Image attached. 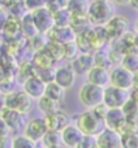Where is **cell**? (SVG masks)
I'll use <instances>...</instances> for the list:
<instances>
[{
	"label": "cell",
	"instance_id": "obj_28",
	"mask_svg": "<svg viewBox=\"0 0 138 148\" xmlns=\"http://www.w3.org/2000/svg\"><path fill=\"white\" fill-rule=\"evenodd\" d=\"M120 65L127 69L132 73L138 72V53H127L122 56V59L120 61Z\"/></svg>",
	"mask_w": 138,
	"mask_h": 148
},
{
	"label": "cell",
	"instance_id": "obj_2",
	"mask_svg": "<svg viewBox=\"0 0 138 148\" xmlns=\"http://www.w3.org/2000/svg\"><path fill=\"white\" fill-rule=\"evenodd\" d=\"M75 125L81 130L83 135L89 136H97L105 127L104 120L99 118L93 109H88L79 113L75 118Z\"/></svg>",
	"mask_w": 138,
	"mask_h": 148
},
{
	"label": "cell",
	"instance_id": "obj_17",
	"mask_svg": "<svg viewBox=\"0 0 138 148\" xmlns=\"http://www.w3.org/2000/svg\"><path fill=\"white\" fill-rule=\"evenodd\" d=\"M70 64L77 75H87V72L95 66L92 53H79L78 56L73 59Z\"/></svg>",
	"mask_w": 138,
	"mask_h": 148
},
{
	"label": "cell",
	"instance_id": "obj_48",
	"mask_svg": "<svg viewBox=\"0 0 138 148\" xmlns=\"http://www.w3.org/2000/svg\"><path fill=\"white\" fill-rule=\"evenodd\" d=\"M94 148H99V147H98V146H95V147H94Z\"/></svg>",
	"mask_w": 138,
	"mask_h": 148
},
{
	"label": "cell",
	"instance_id": "obj_25",
	"mask_svg": "<svg viewBox=\"0 0 138 148\" xmlns=\"http://www.w3.org/2000/svg\"><path fill=\"white\" fill-rule=\"evenodd\" d=\"M65 93H66V89L62 88L59 83H56L55 81H51V82H48L46 86H45V93L44 96L49 97L54 100H57V102L62 103L64 99H65Z\"/></svg>",
	"mask_w": 138,
	"mask_h": 148
},
{
	"label": "cell",
	"instance_id": "obj_37",
	"mask_svg": "<svg viewBox=\"0 0 138 148\" xmlns=\"http://www.w3.org/2000/svg\"><path fill=\"white\" fill-rule=\"evenodd\" d=\"M25 6L27 9L28 12H33L36 10L45 8L46 5V0H23Z\"/></svg>",
	"mask_w": 138,
	"mask_h": 148
},
{
	"label": "cell",
	"instance_id": "obj_10",
	"mask_svg": "<svg viewBox=\"0 0 138 148\" xmlns=\"http://www.w3.org/2000/svg\"><path fill=\"white\" fill-rule=\"evenodd\" d=\"M32 17H33V22L36 25L37 31L40 34H46L55 26L54 15L46 8H42L33 11L32 12Z\"/></svg>",
	"mask_w": 138,
	"mask_h": 148
},
{
	"label": "cell",
	"instance_id": "obj_7",
	"mask_svg": "<svg viewBox=\"0 0 138 148\" xmlns=\"http://www.w3.org/2000/svg\"><path fill=\"white\" fill-rule=\"evenodd\" d=\"M104 27L107 29L110 42H114L120 39L121 37L128 32L130 22H128V18L122 16V15H115Z\"/></svg>",
	"mask_w": 138,
	"mask_h": 148
},
{
	"label": "cell",
	"instance_id": "obj_45",
	"mask_svg": "<svg viewBox=\"0 0 138 148\" xmlns=\"http://www.w3.org/2000/svg\"><path fill=\"white\" fill-rule=\"evenodd\" d=\"M133 88L138 89V72L135 73V78H133Z\"/></svg>",
	"mask_w": 138,
	"mask_h": 148
},
{
	"label": "cell",
	"instance_id": "obj_29",
	"mask_svg": "<svg viewBox=\"0 0 138 148\" xmlns=\"http://www.w3.org/2000/svg\"><path fill=\"white\" fill-rule=\"evenodd\" d=\"M122 148H138V129L127 130L121 134Z\"/></svg>",
	"mask_w": 138,
	"mask_h": 148
},
{
	"label": "cell",
	"instance_id": "obj_4",
	"mask_svg": "<svg viewBox=\"0 0 138 148\" xmlns=\"http://www.w3.org/2000/svg\"><path fill=\"white\" fill-rule=\"evenodd\" d=\"M4 108L17 110L27 115L33 108V99L23 89L17 92H10L4 98Z\"/></svg>",
	"mask_w": 138,
	"mask_h": 148
},
{
	"label": "cell",
	"instance_id": "obj_20",
	"mask_svg": "<svg viewBox=\"0 0 138 148\" xmlns=\"http://www.w3.org/2000/svg\"><path fill=\"white\" fill-rule=\"evenodd\" d=\"M122 110L127 121V130L138 129V104L135 99L130 98Z\"/></svg>",
	"mask_w": 138,
	"mask_h": 148
},
{
	"label": "cell",
	"instance_id": "obj_15",
	"mask_svg": "<svg viewBox=\"0 0 138 148\" xmlns=\"http://www.w3.org/2000/svg\"><path fill=\"white\" fill-rule=\"evenodd\" d=\"M45 86H46V83L37 75H34L22 83V89L33 100H38L39 98L44 96Z\"/></svg>",
	"mask_w": 138,
	"mask_h": 148
},
{
	"label": "cell",
	"instance_id": "obj_22",
	"mask_svg": "<svg viewBox=\"0 0 138 148\" xmlns=\"http://www.w3.org/2000/svg\"><path fill=\"white\" fill-rule=\"evenodd\" d=\"M53 58L49 55L45 49H42L38 51H34L33 59H32V64L34 65L36 69L38 70H43V69H53V64H54Z\"/></svg>",
	"mask_w": 138,
	"mask_h": 148
},
{
	"label": "cell",
	"instance_id": "obj_41",
	"mask_svg": "<svg viewBox=\"0 0 138 148\" xmlns=\"http://www.w3.org/2000/svg\"><path fill=\"white\" fill-rule=\"evenodd\" d=\"M131 98L135 99L136 102H137V104H138V89L132 88V91H131Z\"/></svg>",
	"mask_w": 138,
	"mask_h": 148
},
{
	"label": "cell",
	"instance_id": "obj_36",
	"mask_svg": "<svg viewBox=\"0 0 138 148\" xmlns=\"http://www.w3.org/2000/svg\"><path fill=\"white\" fill-rule=\"evenodd\" d=\"M45 8L50 12L55 14L57 11H60V10H64L67 8V0H46Z\"/></svg>",
	"mask_w": 138,
	"mask_h": 148
},
{
	"label": "cell",
	"instance_id": "obj_24",
	"mask_svg": "<svg viewBox=\"0 0 138 148\" xmlns=\"http://www.w3.org/2000/svg\"><path fill=\"white\" fill-rule=\"evenodd\" d=\"M37 107H38V109L40 110V113H43L44 115L62 110L60 102L51 99V98L46 97V96H43L42 98H39L38 100H37Z\"/></svg>",
	"mask_w": 138,
	"mask_h": 148
},
{
	"label": "cell",
	"instance_id": "obj_33",
	"mask_svg": "<svg viewBox=\"0 0 138 148\" xmlns=\"http://www.w3.org/2000/svg\"><path fill=\"white\" fill-rule=\"evenodd\" d=\"M54 15V23L57 27H68L70 26V22H71V14L68 12L67 9H64V10H60L57 11Z\"/></svg>",
	"mask_w": 138,
	"mask_h": 148
},
{
	"label": "cell",
	"instance_id": "obj_32",
	"mask_svg": "<svg viewBox=\"0 0 138 148\" xmlns=\"http://www.w3.org/2000/svg\"><path fill=\"white\" fill-rule=\"evenodd\" d=\"M44 49L49 53V55L53 58L54 61H59V60L64 59V47H62V44L49 40Z\"/></svg>",
	"mask_w": 138,
	"mask_h": 148
},
{
	"label": "cell",
	"instance_id": "obj_35",
	"mask_svg": "<svg viewBox=\"0 0 138 148\" xmlns=\"http://www.w3.org/2000/svg\"><path fill=\"white\" fill-rule=\"evenodd\" d=\"M12 148H37V143L23 134L16 135L12 138Z\"/></svg>",
	"mask_w": 138,
	"mask_h": 148
},
{
	"label": "cell",
	"instance_id": "obj_8",
	"mask_svg": "<svg viewBox=\"0 0 138 148\" xmlns=\"http://www.w3.org/2000/svg\"><path fill=\"white\" fill-rule=\"evenodd\" d=\"M48 131L49 130L46 127L44 118H33L32 120L27 121L23 130V135L36 143H40Z\"/></svg>",
	"mask_w": 138,
	"mask_h": 148
},
{
	"label": "cell",
	"instance_id": "obj_21",
	"mask_svg": "<svg viewBox=\"0 0 138 148\" xmlns=\"http://www.w3.org/2000/svg\"><path fill=\"white\" fill-rule=\"evenodd\" d=\"M3 32L5 36L10 37V38H16L18 34L22 32L21 28V18L16 16H10L4 21L3 25Z\"/></svg>",
	"mask_w": 138,
	"mask_h": 148
},
{
	"label": "cell",
	"instance_id": "obj_27",
	"mask_svg": "<svg viewBox=\"0 0 138 148\" xmlns=\"http://www.w3.org/2000/svg\"><path fill=\"white\" fill-rule=\"evenodd\" d=\"M91 22L87 16H72L71 17V22H70V27L72 31L77 34H81L83 32H86L91 28Z\"/></svg>",
	"mask_w": 138,
	"mask_h": 148
},
{
	"label": "cell",
	"instance_id": "obj_6",
	"mask_svg": "<svg viewBox=\"0 0 138 148\" xmlns=\"http://www.w3.org/2000/svg\"><path fill=\"white\" fill-rule=\"evenodd\" d=\"M133 78L135 73L130 72L127 69L121 65H116L110 69V84L122 89L133 88Z\"/></svg>",
	"mask_w": 138,
	"mask_h": 148
},
{
	"label": "cell",
	"instance_id": "obj_14",
	"mask_svg": "<svg viewBox=\"0 0 138 148\" xmlns=\"http://www.w3.org/2000/svg\"><path fill=\"white\" fill-rule=\"evenodd\" d=\"M44 120L48 130L55 132H61L68 125H71V118L64 110H59V112L44 115Z\"/></svg>",
	"mask_w": 138,
	"mask_h": 148
},
{
	"label": "cell",
	"instance_id": "obj_47",
	"mask_svg": "<svg viewBox=\"0 0 138 148\" xmlns=\"http://www.w3.org/2000/svg\"><path fill=\"white\" fill-rule=\"evenodd\" d=\"M92 1H102V0H92Z\"/></svg>",
	"mask_w": 138,
	"mask_h": 148
},
{
	"label": "cell",
	"instance_id": "obj_44",
	"mask_svg": "<svg viewBox=\"0 0 138 148\" xmlns=\"http://www.w3.org/2000/svg\"><path fill=\"white\" fill-rule=\"evenodd\" d=\"M133 47H135V50L138 53V33L135 34V40H133Z\"/></svg>",
	"mask_w": 138,
	"mask_h": 148
},
{
	"label": "cell",
	"instance_id": "obj_18",
	"mask_svg": "<svg viewBox=\"0 0 138 148\" xmlns=\"http://www.w3.org/2000/svg\"><path fill=\"white\" fill-rule=\"evenodd\" d=\"M86 78H87V82L105 88L110 84V70L104 67L94 66L87 72Z\"/></svg>",
	"mask_w": 138,
	"mask_h": 148
},
{
	"label": "cell",
	"instance_id": "obj_31",
	"mask_svg": "<svg viewBox=\"0 0 138 148\" xmlns=\"http://www.w3.org/2000/svg\"><path fill=\"white\" fill-rule=\"evenodd\" d=\"M62 141H61V132H55V131H48L45 136L42 140V145L45 148L48 147H56V146H61Z\"/></svg>",
	"mask_w": 138,
	"mask_h": 148
},
{
	"label": "cell",
	"instance_id": "obj_13",
	"mask_svg": "<svg viewBox=\"0 0 138 148\" xmlns=\"http://www.w3.org/2000/svg\"><path fill=\"white\" fill-rule=\"evenodd\" d=\"M76 78H77V73L72 69L71 64L61 65L57 69H55L54 81L56 83H59L62 88L66 89V91L71 89L73 86H75Z\"/></svg>",
	"mask_w": 138,
	"mask_h": 148
},
{
	"label": "cell",
	"instance_id": "obj_1",
	"mask_svg": "<svg viewBox=\"0 0 138 148\" xmlns=\"http://www.w3.org/2000/svg\"><path fill=\"white\" fill-rule=\"evenodd\" d=\"M115 16V5L111 0L92 1L87 17L92 26H105Z\"/></svg>",
	"mask_w": 138,
	"mask_h": 148
},
{
	"label": "cell",
	"instance_id": "obj_19",
	"mask_svg": "<svg viewBox=\"0 0 138 148\" xmlns=\"http://www.w3.org/2000/svg\"><path fill=\"white\" fill-rule=\"evenodd\" d=\"M82 137L83 134L75 124L68 125L65 130L61 131V141L66 148H76Z\"/></svg>",
	"mask_w": 138,
	"mask_h": 148
},
{
	"label": "cell",
	"instance_id": "obj_11",
	"mask_svg": "<svg viewBox=\"0 0 138 148\" xmlns=\"http://www.w3.org/2000/svg\"><path fill=\"white\" fill-rule=\"evenodd\" d=\"M104 123L107 127L116 130L120 134L127 131V121L122 108H109L104 118Z\"/></svg>",
	"mask_w": 138,
	"mask_h": 148
},
{
	"label": "cell",
	"instance_id": "obj_3",
	"mask_svg": "<svg viewBox=\"0 0 138 148\" xmlns=\"http://www.w3.org/2000/svg\"><path fill=\"white\" fill-rule=\"evenodd\" d=\"M78 100L87 109H94L104 102V88L93 83H83L78 91Z\"/></svg>",
	"mask_w": 138,
	"mask_h": 148
},
{
	"label": "cell",
	"instance_id": "obj_30",
	"mask_svg": "<svg viewBox=\"0 0 138 148\" xmlns=\"http://www.w3.org/2000/svg\"><path fill=\"white\" fill-rule=\"evenodd\" d=\"M93 56H94L95 66L104 67V69H108V70H110L111 66H113V61L110 59L109 51H104L103 49H99L93 53Z\"/></svg>",
	"mask_w": 138,
	"mask_h": 148
},
{
	"label": "cell",
	"instance_id": "obj_42",
	"mask_svg": "<svg viewBox=\"0 0 138 148\" xmlns=\"http://www.w3.org/2000/svg\"><path fill=\"white\" fill-rule=\"evenodd\" d=\"M130 6L133 9V10H136V11H138V0H130Z\"/></svg>",
	"mask_w": 138,
	"mask_h": 148
},
{
	"label": "cell",
	"instance_id": "obj_12",
	"mask_svg": "<svg viewBox=\"0 0 138 148\" xmlns=\"http://www.w3.org/2000/svg\"><path fill=\"white\" fill-rule=\"evenodd\" d=\"M0 115L6 121L10 131L14 134H17V132H20V130H25V126L27 124L26 123V114H22L14 109L3 108Z\"/></svg>",
	"mask_w": 138,
	"mask_h": 148
},
{
	"label": "cell",
	"instance_id": "obj_34",
	"mask_svg": "<svg viewBox=\"0 0 138 148\" xmlns=\"http://www.w3.org/2000/svg\"><path fill=\"white\" fill-rule=\"evenodd\" d=\"M64 47V59H66L68 61H72L73 59H76L78 54L81 53L78 45L76 44V42H68V43L62 44Z\"/></svg>",
	"mask_w": 138,
	"mask_h": 148
},
{
	"label": "cell",
	"instance_id": "obj_38",
	"mask_svg": "<svg viewBox=\"0 0 138 148\" xmlns=\"http://www.w3.org/2000/svg\"><path fill=\"white\" fill-rule=\"evenodd\" d=\"M97 146V140L95 136H89V135H83L82 140L79 141L76 148H94Z\"/></svg>",
	"mask_w": 138,
	"mask_h": 148
},
{
	"label": "cell",
	"instance_id": "obj_16",
	"mask_svg": "<svg viewBox=\"0 0 138 148\" xmlns=\"http://www.w3.org/2000/svg\"><path fill=\"white\" fill-rule=\"evenodd\" d=\"M46 37L50 42L65 44V43H68V42L75 40L76 33L73 32L70 26H68V27H57V26H54V27L46 33Z\"/></svg>",
	"mask_w": 138,
	"mask_h": 148
},
{
	"label": "cell",
	"instance_id": "obj_46",
	"mask_svg": "<svg viewBox=\"0 0 138 148\" xmlns=\"http://www.w3.org/2000/svg\"><path fill=\"white\" fill-rule=\"evenodd\" d=\"M135 28H136V31H137V33H138V18L136 20V22H135Z\"/></svg>",
	"mask_w": 138,
	"mask_h": 148
},
{
	"label": "cell",
	"instance_id": "obj_9",
	"mask_svg": "<svg viewBox=\"0 0 138 148\" xmlns=\"http://www.w3.org/2000/svg\"><path fill=\"white\" fill-rule=\"evenodd\" d=\"M95 140L99 148H122L121 134L107 126L95 136Z\"/></svg>",
	"mask_w": 138,
	"mask_h": 148
},
{
	"label": "cell",
	"instance_id": "obj_43",
	"mask_svg": "<svg viewBox=\"0 0 138 148\" xmlns=\"http://www.w3.org/2000/svg\"><path fill=\"white\" fill-rule=\"evenodd\" d=\"M113 1L115 4H118V5H127V4H130V0H113Z\"/></svg>",
	"mask_w": 138,
	"mask_h": 148
},
{
	"label": "cell",
	"instance_id": "obj_23",
	"mask_svg": "<svg viewBox=\"0 0 138 148\" xmlns=\"http://www.w3.org/2000/svg\"><path fill=\"white\" fill-rule=\"evenodd\" d=\"M91 3L88 0H67V10L71 16H87Z\"/></svg>",
	"mask_w": 138,
	"mask_h": 148
},
{
	"label": "cell",
	"instance_id": "obj_40",
	"mask_svg": "<svg viewBox=\"0 0 138 148\" xmlns=\"http://www.w3.org/2000/svg\"><path fill=\"white\" fill-rule=\"evenodd\" d=\"M0 148H12V138L9 136L0 138Z\"/></svg>",
	"mask_w": 138,
	"mask_h": 148
},
{
	"label": "cell",
	"instance_id": "obj_26",
	"mask_svg": "<svg viewBox=\"0 0 138 148\" xmlns=\"http://www.w3.org/2000/svg\"><path fill=\"white\" fill-rule=\"evenodd\" d=\"M21 28H22V33L28 38H33L34 36L38 34V31L33 22V17H32V12H26L21 17Z\"/></svg>",
	"mask_w": 138,
	"mask_h": 148
},
{
	"label": "cell",
	"instance_id": "obj_5",
	"mask_svg": "<svg viewBox=\"0 0 138 148\" xmlns=\"http://www.w3.org/2000/svg\"><path fill=\"white\" fill-rule=\"evenodd\" d=\"M131 98L130 89H122L109 84L104 88V104L108 108H122Z\"/></svg>",
	"mask_w": 138,
	"mask_h": 148
},
{
	"label": "cell",
	"instance_id": "obj_39",
	"mask_svg": "<svg viewBox=\"0 0 138 148\" xmlns=\"http://www.w3.org/2000/svg\"><path fill=\"white\" fill-rule=\"evenodd\" d=\"M10 129L6 124V121L4 120V118L1 115H0V138H3V137H6L10 135Z\"/></svg>",
	"mask_w": 138,
	"mask_h": 148
}]
</instances>
